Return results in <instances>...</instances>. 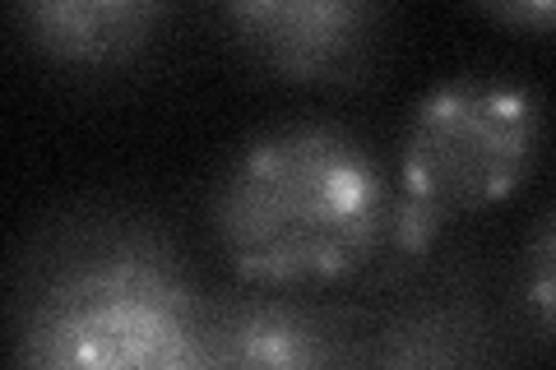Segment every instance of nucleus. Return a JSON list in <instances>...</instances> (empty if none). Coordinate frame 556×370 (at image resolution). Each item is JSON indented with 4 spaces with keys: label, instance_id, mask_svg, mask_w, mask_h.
<instances>
[{
    "label": "nucleus",
    "instance_id": "2",
    "mask_svg": "<svg viewBox=\"0 0 556 370\" xmlns=\"http://www.w3.org/2000/svg\"><path fill=\"white\" fill-rule=\"evenodd\" d=\"M208 302L153 237L75 245L24 310L20 366H204Z\"/></svg>",
    "mask_w": 556,
    "mask_h": 370
},
{
    "label": "nucleus",
    "instance_id": "4",
    "mask_svg": "<svg viewBox=\"0 0 556 370\" xmlns=\"http://www.w3.org/2000/svg\"><path fill=\"white\" fill-rule=\"evenodd\" d=\"M247 56L288 84H339L367 65L380 0H218Z\"/></svg>",
    "mask_w": 556,
    "mask_h": 370
},
{
    "label": "nucleus",
    "instance_id": "5",
    "mask_svg": "<svg viewBox=\"0 0 556 370\" xmlns=\"http://www.w3.org/2000/svg\"><path fill=\"white\" fill-rule=\"evenodd\" d=\"M343 324L292 292L251 288L237 302H208L204 366H329L343 361Z\"/></svg>",
    "mask_w": 556,
    "mask_h": 370
},
{
    "label": "nucleus",
    "instance_id": "8",
    "mask_svg": "<svg viewBox=\"0 0 556 370\" xmlns=\"http://www.w3.org/2000/svg\"><path fill=\"white\" fill-rule=\"evenodd\" d=\"M519 288H525V306L538 320V329L556 339V208L538 218L533 237L519 259Z\"/></svg>",
    "mask_w": 556,
    "mask_h": 370
},
{
    "label": "nucleus",
    "instance_id": "3",
    "mask_svg": "<svg viewBox=\"0 0 556 370\" xmlns=\"http://www.w3.org/2000/svg\"><path fill=\"white\" fill-rule=\"evenodd\" d=\"M543 144V107L501 79H450L417 102L394 176L390 245L431 251L450 227L519 195Z\"/></svg>",
    "mask_w": 556,
    "mask_h": 370
},
{
    "label": "nucleus",
    "instance_id": "9",
    "mask_svg": "<svg viewBox=\"0 0 556 370\" xmlns=\"http://www.w3.org/2000/svg\"><path fill=\"white\" fill-rule=\"evenodd\" d=\"M496 24L519 33H556V0H478Z\"/></svg>",
    "mask_w": 556,
    "mask_h": 370
},
{
    "label": "nucleus",
    "instance_id": "7",
    "mask_svg": "<svg viewBox=\"0 0 556 370\" xmlns=\"http://www.w3.org/2000/svg\"><path fill=\"white\" fill-rule=\"evenodd\" d=\"M486 357V329L464 306H413L380 329L371 361L386 366H459Z\"/></svg>",
    "mask_w": 556,
    "mask_h": 370
},
{
    "label": "nucleus",
    "instance_id": "1",
    "mask_svg": "<svg viewBox=\"0 0 556 370\" xmlns=\"http://www.w3.org/2000/svg\"><path fill=\"white\" fill-rule=\"evenodd\" d=\"M394 186L357 135L292 120L255 135L214 186L208 227L237 283L316 292L348 283L390 241Z\"/></svg>",
    "mask_w": 556,
    "mask_h": 370
},
{
    "label": "nucleus",
    "instance_id": "6",
    "mask_svg": "<svg viewBox=\"0 0 556 370\" xmlns=\"http://www.w3.org/2000/svg\"><path fill=\"white\" fill-rule=\"evenodd\" d=\"M14 20L51 65L116 69L153 47L167 0H14Z\"/></svg>",
    "mask_w": 556,
    "mask_h": 370
}]
</instances>
